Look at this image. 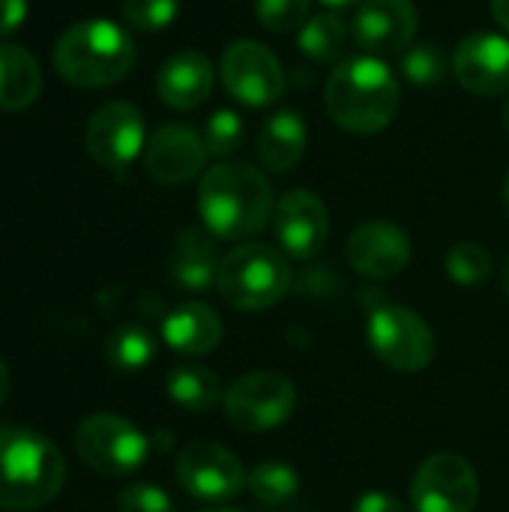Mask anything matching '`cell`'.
I'll return each instance as SVG.
<instances>
[{
  "instance_id": "cell-1",
  "label": "cell",
  "mask_w": 509,
  "mask_h": 512,
  "mask_svg": "<svg viewBox=\"0 0 509 512\" xmlns=\"http://www.w3.org/2000/svg\"><path fill=\"white\" fill-rule=\"evenodd\" d=\"M273 186L249 162H219L198 186V213L204 228L219 240H249L273 219Z\"/></svg>"
},
{
  "instance_id": "cell-2",
  "label": "cell",
  "mask_w": 509,
  "mask_h": 512,
  "mask_svg": "<svg viewBox=\"0 0 509 512\" xmlns=\"http://www.w3.org/2000/svg\"><path fill=\"white\" fill-rule=\"evenodd\" d=\"M399 81L378 57H351L339 63L324 90L327 114L336 126L354 135L384 132L399 111Z\"/></svg>"
},
{
  "instance_id": "cell-3",
  "label": "cell",
  "mask_w": 509,
  "mask_h": 512,
  "mask_svg": "<svg viewBox=\"0 0 509 512\" xmlns=\"http://www.w3.org/2000/svg\"><path fill=\"white\" fill-rule=\"evenodd\" d=\"M66 483L57 444L24 426H0V510L30 512L51 504Z\"/></svg>"
},
{
  "instance_id": "cell-4",
  "label": "cell",
  "mask_w": 509,
  "mask_h": 512,
  "mask_svg": "<svg viewBox=\"0 0 509 512\" xmlns=\"http://www.w3.org/2000/svg\"><path fill=\"white\" fill-rule=\"evenodd\" d=\"M132 63H135L132 36L108 18L78 21L54 45L57 75L84 90L117 84L120 78L129 75Z\"/></svg>"
},
{
  "instance_id": "cell-5",
  "label": "cell",
  "mask_w": 509,
  "mask_h": 512,
  "mask_svg": "<svg viewBox=\"0 0 509 512\" xmlns=\"http://www.w3.org/2000/svg\"><path fill=\"white\" fill-rule=\"evenodd\" d=\"M291 288L288 258L264 243H243L231 249L216 273L219 297L240 312H261L276 306Z\"/></svg>"
},
{
  "instance_id": "cell-6",
  "label": "cell",
  "mask_w": 509,
  "mask_h": 512,
  "mask_svg": "<svg viewBox=\"0 0 509 512\" xmlns=\"http://www.w3.org/2000/svg\"><path fill=\"white\" fill-rule=\"evenodd\" d=\"M366 339L375 357L393 372H423L435 360V333L426 318L408 306L384 303L369 312Z\"/></svg>"
},
{
  "instance_id": "cell-7",
  "label": "cell",
  "mask_w": 509,
  "mask_h": 512,
  "mask_svg": "<svg viewBox=\"0 0 509 512\" xmlns=\"http://www.w3.org/2000/svg\"><path fill=\"white\" fill-rule=\"evenodd\" d=\"M75 450L90 471L105 477H126L144 465L150 441L120 414H90L75 429Z\"/></svg>"
},
{
  "instance_id": "cell-8",
  "label": "cell",
  "mask_w": 509,
  "mask_h": 512,
  "mask_svg": "<svg viewBox=\"0 0 509 512\" xmlns=\"http://www.w3.org/2000/svg\"><path fill=\"white\" fill-rule=\"evenodd\" d=\"M225 414L240 432H270L291 420L297 387L279 372H249L225 390Z\"/></svg>"
},
{
  "instance_id": "cell-9",
  "label": "cell",
  "mask_w": 509,
  "mask_h": 512,
  "mask_svg": "<svg viewBox=\"0 0 509 512\" xmlns=\"http://www.w3.org/2000/svg\"><path fill=\"white\" fill-rule=\"evenodd\" d=\"M480 501V477L465 456H429L411 483L414 512H474Z\"/></svg>"
},
{
  "instance_id": "cell-10",
  "label": "cell",
  "mask_w": 509,
  "mask_h": 512,
  "mask_svg": "<svg viewBox=\"0 0 509 512\" xmlns=\"http://www.w3.org/2000/svg\"><path fill=\"white\" fill-rule=\"evenodd\" d=\"M219 75L225 90L249 108L270 105L285 93V69L279 57L255 39L231 42L222 51Z\"/></svg>"
},
{
  "instance_id": "cell-11",
  "label": "cell",
  "mask_w": 509,
  "mask_h": 512,
  "mask_svg": "<svg viewBox=\"0 0 509 512\" xmlns=\"http://www.w3.org/2000/svg\"><path fill=\"white\" fill-rule=\"evenodd\" d=\"M144 114L132 102H105L84 129L90 159L108 171H126L144 153Z\"/></svg>"
},
{
  "instance_id": "cell-12",
  "label": "cell",
  "mask_w": 509,
  "mask_h": 512,
  "mask_svg": "<svg viewBox=\"0 0 509 512\" xmlns=\"http://www.w3.org/2000/svg\"><path fill=\"white\" fill-rule=\"evenodd\" d=\"M180 486L201 501H231L243 492L249 474L240 459L213 441H192L177 456Z\"/></svg>"
},
{
  "instance_id": "cell-13",
  "label": "cell",
  "mask_w": 509,
  "mask_h": 512,
  "mask_svg": "<svg viewBox=\"0 0 509 512\" xmlns=\"http://www.w3.org/2000/svg\"><path fill=\"white\" fill-rule=\"evenodd\" d=\"M273 231L285 255L309 261L321 255L330 237V216L324 201L309 189H291L276 201Z\"/></svg>"
},
{
  "instance_id": "cell-14",
  "label": "cell",
  "mask_w": 509,
  "mask_h": 512,
  "mask_svg": "<svg viewBox=\"0 0 509 512\" xmlns=\"http://www.w3.org/2000/svg\"><path fill=\"white\" fill-rule=\"evenodd\" d=\"M345 255H348V264L360 276L393 279L411 264L414 243L402 225L375 219V222H366L351 231V237L345 243Z\"/></svg>"
},
{
  "instance_id": "cell-15",
  "label": "cell",
  "mask_w": 509,
  "mask_h": 512,
  "mask_svg": "<svg viewBox=\"0 0 509 512\" xmlns=\"http://www.w3.org/2000/svg\"><path fill=\"white\" fill-rule=\"evenodd\" d=\"M204 138L180 123L159 126L144 144V171L159 186H180L195 180L207 165Z\"/></svg>"
},
{
  "instance_id": "cell-16",
  "label": "cell",
  "mask_w": 509,
  "mask_h": 512,
  "mask_svg": "<svg viewBox=\"0 0 509 512\" xmlns=\"http://www.w3.org/2000/svg\"><path fill=\"white\" fill-rule=\"evenodd\" d=\"M417 33V6L411 0H363L354 15V42L378 54H399L411 48Z\"/></svg>"
},
{
  "instance_id": "cell-17",
  "label": "cell",
  "mask_w": 509,
  "mask_h": 512,
  "mask_svg": "<svg viewBox=\"0 0 509 512\" xmlns=\"http://www.w3.org/2000/svg\"><path fill=\"white\" fill-rule=\"evenodd\" d=\"M459 84L474 96H501L509 90V39L501 33H471L453 57Z\"/></svg>"
},
{
  "instance_id": "cell-18",
  "label": "cell",
  "mask_w": 509,
  "mask_h": 512,
  "mask_svg": "<svg viewBox=\"0 0 509 512\" xmlns=\"http://www.w3.org/2000/svg\"><path fill=\"white\" fill-rule=\"evenodd\" d=\"M213 63L207 60V54L201 51H177L174 57H168L156 75V93L159 99L174 108V111H192L201 102H207V96L213 93Z\"/></svg>"
},
{
  "instance_id": "cell-19",
  "label": "cell",
  "mask_w": 509,
  "mask_h": 512,
  "mask_svg": "<svg viewBox=\"0 0 509 512\" xmlns=\"http://www.w3.org/2000/svg\"><path fill=\"white\" fill-rule=\"evenodd\" d=\"M162 339L177 354L204 357V354L219 348V342H222V321H219V315L207 303L189 300V303L174 306L165 315Z\"/></svg>"
},
{
  "instance_id": "cell-20",
  "label": "cell",
  "mask_w": 509,
  "mask_h": 512,
  "mask_svg": "<svg viewBox=\"0 0 509 512\" xmlns=\"http://www.w3.org/2000/svg\"><path fill=\"white\" fill-rule=\"evenodd\" d=\"M222 258L216 255L213 234L207 228L189 225L177 234L171 249V279L183 291H207L216 285Z\"/></svg>"
},
{
  "instance_id": "cell-21",
  "label": "cell",
  "mask_w": 509,
  "mask_h": 512,
  "mask_svg": "<svg viewBox=\"0 0 509 512\" xmlns=\"http://www.w3.org/2000/svg\"><path fill=\"white\" fill-rule=\"evenodd\" d=\"M306 141H309V129L300 111L285 108L276 111L258 135V162L273 171V174H285L294 171L306 153Z\"/></svg>"
},
{
  "instance_id": "cell-22",
  "label": "cell",
  "mask_w": 509,
  "mask_h": 512,
  "mask_svg": "<svg viewBox=\"0 0 509 512\" xmlns=\"http://www.w3.org/2000/svg\"><path fill=\"white\" fill-rule=\"evenodd\" d=\"M42 72L33 54L15 42H0V108L24 111L39 99Z\"/></svg>"
},
{
  "instance_id": "cell-23",
  "label": "cell",
  "mask_w": 509,
  "mask_h": 512,
  "mask_svg": "<svg viewBox=\"0 0 509 512\" xmlns=\"http://www.w3.org/2000/svg\"><path fill=\"white\" fill-rule=\"evenodd\" d=\"M165 390H168V399L174 405H180L183 411H192V414H204L225 399V387H222L219 375L207 366L171 369Z\"/></svg>"
},
{
  "instance_id": "cell-24",
  "label": "cell",
  "mask_w": 509,
  "mask_h": 512,
  "mask_svg": "<svg viewBox=\"0 0 509 512\" xmlns=\"http://www.w3.org/2000/svg\"><path fill=\"white\" fill-rule=\"evenodd\" d=\"M156 357V339L144 324H120L105 339V360L117 372H141Z\"/></svg>"
},
{
  "instance_id": "cell-25",
  "label": "cell",
  "mask_w": 509,
  "mask_h": 512,
  "mask_svg": "<svg viewBox=\"0 0 509 512\" xmlns=\"http://www.w3.org/2000/svg\"><path fill=\"white\" fill-rule=\"evenodd\" d=\"M345 42H348V24L342 21L339 12L315 15L300 27V48L312 60H321V63L336 60L345 51Z\"/></svg>"
},
{
  "instance_id": "cell-26",
  "label": "cell",
  "mask_w": 509,
  "mask_h": 512,
  "mask_svg": "<svg viewBox=\"0 0 509 512\" xmlns=\"http://www.w3.org/2000/svg\"><path fill=\"white\" fill-rule=\"evenodd\" d=\"M252 498L264 507H282L300 492V474L288 462H261L246 480Z\"/></svg>"
},
{
  "instance_id": "cell-27",
  "label": "cell",
  "mask_w": 509,
  "mask_h": 512,
  "mask_svg": "<svg viewBox=\"0 0 509 512\" xmlns=\"http://www.w3.org/2000/svg\"><path fill=\"white\" fill-rule=\"evenodd\" d=\"M444 270L456 285L474 288L492 276V255L480 243H456L444 258Z\"/></svg>"
},
{
  "instance_id": "cell-28",
  "label": "cell",
  "mask_w": 509,
  "mask_h": 512,
  "mask_svg": "<svg viewBox=\"0 0 509 512\" xmlns=\"http://www.w3.org/2000/svg\"><path fill=\"white\" fill-rule=\"evenodd\" d=\"M402 75L417 87H435L447 75V57L432 42H417L402 51Z\"/></svg>"
},
{
  "instance_id": "cell-29",
  "label": "cell",
  "mask_w": 509,
  "mask_h": 512,
  "mask_svg": "<svg viewBox=\"0 0 509 512\" xmlns=\"http://www.w3.org/2000/svg\"><path fill=\"white\" fill-rule=\"evenodd\" d=\"M243 135H246V126H243L240 114L231 108H219L207 117L201 138H204L210 156H231L243 144Z\"/></svg>"
},
{
  "instance_id": "cell-30",
  "label": "cell",
  "mask_w": 509,
  "mask_h": 512,
  "mask_svg": "<svg viewBox=\"0 0 509 512\" xmlns=\"http://www.w3.org/2000/svg\"><path fill=\"white\" fill-rule=\"evenodd\" d=\"M309 0H258L255 15L264 30L270 33H291L300 30L309 21Z\"/></svg>"
},
{
  "instance_id": "cell-31",
  "label": "cell",
  "mask_w": 509,
  "mask_h": 512,
  "mask_svg": "<svg viewBox=\"0 0 509 512\" xmlns=\"http://www.w3.org/2000/svg\"><path fill=\"white\" fill-rule=\"evenodd\" d=\"M180 12V0H123V18L138 30H165Z\"/></svg>"
},
{
  "instance_id": "cell-32",
  "label": "cell",
  "mask_w": 509,
  "mask_h": 512,
  "mask_svg": "<svg viewBox=\"0 0 509 512\" xmlns=\"http://www.w3.org/2000/svg\"><path fill=\"white\" fill-rule=\"evenodd\" d=\"M117 512H174V501L153 483H135L120 492Z\"/></svg>"
},
{
  "instance_id": "cell-33",
  "label": "cell",
  "mask_w": 509,
  "mask_h": 512,
  "mask_svg": "<svg viewBox=\"0 0 509 512\" xmlns=\"http://www.w3.org/2000/svg\"><path fill=\"white\" fill-rule=\"evenodd\" d=\"M27 18V0H0V39L15 33Z\"/></svg>"
},
{
  "instance_id": "cell-34",
  "label": "cell",
  "mask_w": 509,
  "mask_h": 512,
  "mask_svg": "<svg viewBox=\"0 0 509 512\" xmlns=\"http://www.w3.org/2000/svg\"><path fill=\"white\" fill-rule=\"evenodd\" d=\"M351 512H405V507L387 492H366V495L357 498Z\"/></svg>"
},
{
  "instance_id": "cell-35",
  "label": "cell",
  "mask_w": 509,
  "mask_h": 512,
  "mask_svg": "<svg viewBox=\"0 0 509 512\" xmlns=\"http://www.w3.org/2000/svg\"><path fill=\"white\" fill-rule=\"evenodd\" d=\"M489 6H492L495 21L509 33V0H489Z\"/></svg>"
},
{
  "instance_id": "cell-36",
  "label": "cell",
  "mask_w": 509,
  "mask_h": 512,
  "mask_svg": "<svg viewBox=\"0 0 509 512\" xmlns=\"http://www.w3.org/2000/svg\"><path fill=\"white\" fill-rule=\"evenodd\" d=\"M6 396H9V369H6V363L0 357V405L6 402Z\"/></svg>"
},
{
  "instance_id": "cell-37",
  "label": "cell",
  "mask_w": 509,
  "mask_h": 512,
  "mask_svg": "<svg viewBox=\"0 0 509 512\" xmlns=\"http://www.w3.org/2000/svg\"><path fill=\"white\" fill-rule=\"evenodd\" d=\"M501 201H504V210L509 213V171L507 177H504V186H501Z\"/></svg>"
},
{
  "instance_id": "cell-38",
  "label": "cell",
  "mask_w": 509,
  "mask_h": 512,
  "mask_svg": "<svg viewBox=\"0 0 509 512\" xmlns=\"http://www.w3.org/2000/svg\"><path fill=\"white\" fill-rule=\"evenodd\" d=\"M327 6H336V9H342V6H354V3H363V0H324Z\"/></svg>"
},
{
  "instance_id": "cell-39",
  "label": "cell",
  "mask_w": 509,
  "mask_h": 512,
  "mask_svg": "<svg viewBox=\"0 0 509 512\" xmlns=\"http://www.w3.org/2000/svg\"><path fill=\"white\" fill-rule=\"evenodd\" d=\"M501 285H504V294L509 297V261H507V267H504V279H501Z\"/></svg>"
},
{
  "instance_id": "cell-40",
  "label": "cell",
  "mask_w": 509,
  "mask_h": 512,
  "mask_svg": "<svg viewBox=\"0 0 509 512\" xmlns=\"http://www.w3.org/2000/svg\"><path fill=\"white\" fill-rule=\"evenodd\" d=\"M504 129H507V135H509V99H507V105H504Z\"/></svg>"
},
{
  "instance_id": "cell-41",
  "label": "cell",
  "mask_w": 509,
  "mask_h": 512,
  "mask_svg": "<svg viewBox=\"0 0 509 512\" xmlns=\"http://www.w3.org/2000/svg\"><path fill=\"white\" fill-rule=\"evenodd\" d=\"M204 512H237V510H204Z\"/></svg>"
}]
</instances>
